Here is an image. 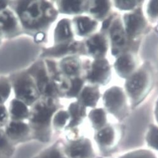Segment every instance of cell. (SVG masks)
I'll use <instances>...</instances> for the list:
<instances>
[{"label": "cell", "instance_id": "obj_1", "mask_svg": "<svg viewBox=\"0 0 158 158\" xmlns=\"http://www.w3.org/2000/svg\"><path fill=\"white\" fill-rule=\"evenodd\" d=\"M15 5L14 8L23 25L28 29L37 28L45 23L42 14V7L45 2H10Z\"/></svg>", "mask_w": 158, "mask_h": 158}, {"label": "cell", "instance_id": "obj_2", "mask_svg": "<svg viewBox=\"0 0 158 158\" xmlns=\"http://www.w3.org/2000/svg\"><path fill=\"white\" fill-rule=\"evenodd\" d=\"M13 85L16 99L25 104H31L38 97V92L33 82L27 75H16L11 78L10 81Z\"/></svg>", "mask_w": 158, "mask_h": 158}, {"label": "cell", "instance_id": "obj_3", "mask_svg": "<svg viewBox=\"0 0 158 158\" xmlns=\"http://www.w3.org/2000/svg\"><path fill=\"white\" fill-rule=\"evenodd\" d=\"M0 30L5 38L16 36L19 30L17 18L14 13L6 8L0 13Z\"/></svg>", "mask_w": 158, "mask_h": 158}, {"label": "cell", "instance_id": "obj_4", "mask_svg": "<svg viewBox=\"0 0 158 158\" xmlns=\"http://www.w3.org/2000/svg\"><path fill=\"white\" fill-rule=\"evenodd\" d=\"M106 107L114 114H118L123 110L125 98L121 89L114 87L108 90L104 97Z\"/></svg>", "mask_w": 158, "mask_h": 158}, {"label": "cell", "instance_id": "obj_5", "mask_svg": "<svg viewBox=\"0 0 158 158\" xmlns=\"http://www.w3.org/2000/svg\"><path fill=\"white\" fill-rule=\"evenodd\" d=\"M148 76L143 71L135 73L130 78L126 84L129 94L134 98L139 97L146 90L148 85Z\"/></svg>", "mask_w": 158, "mask_h": 158}, {"label": "cell", "instance_id": "obj_6", "mask_svg": "<svg viewBox=\"0 0 158 158\" xmlns=\"http://www.w3.org/2000/svg\"><path fill=\"white\" fill-rule=\"evenodd\" d=\"M55 108L45 103H39L35 106L32 112L31 121L35 125L44 126L49 123Z\"/></svg>", "mask_w": 158, "mask_h": 158}, {"label": "cell", "instance_id": "obj_7", "mask_svg": "<svg viewBox=\"0 0 158 158\" xmlns=\"http://www.w3.org/2000/svg\"><path fill=\"white\" fill-rule=\"evenodd\" d=\"M110 76V68L105 60H97L92 64V70L88 75V79L93 82L104 84Z\"/></svg>", "mask_w": 158, "mask_h": 158}, {"label": "cell", "instance_id": "obj_8", "mask_svg": "<svg viewBox=\"0 0 158 158\" xmlns=\"http://www.w3.org/2000/svg\"><path fill=\"white\" fill-rule=\"evenodd\" d=\"M127 33L132 36L141 32L145 27V20L139 12L126 15L124 17Z\"/></svg>", "mask_w": 158, "mask_h": 158}, {"label": "cell", "instance_id": "obj_9", "mask_svg": "<svg viewBox=\"0 0 158 158\" xmlns=\"http://www.w3.org/2000/svg\"><path fill=\"white\" fill-rule=\"evenodd\" d=\"M89 52L95 56L104 55L107 50L106 42L101 35H95L87 42Z\"/></svg>", "mask_w": 158, "mask_h": 158}, {"label": "cell", "instance_id": "obj_10", "mask_svg": "<svg viewBox=\"0 0 158 158\" xmlns=\"http://www.w3.org/2000/svg\"><path fill=\"white\" fill-rule=\"evenodd\" d=\"M8 114L15 121H17L28 117L29 112L26 104L16 98L10 103Z\"/></svg>", "mask_w": 158, "mask_h": 158}, {"label": "cell", "instance_id": "obj_11", "mask_svg": "<svg viewBox=\"0 0 158 158\" xmlns=\"http://www.w3.org/2000/svg\"><path fill=\"white\" fill-rule=\"evenodd\" d=\"M31 73L36 78L40 90L47 94L52 93V87L48 83V78L43 68L37 67V69H34L32 70Z\"/></svg>", "mask_w": 158, "mask_h": 158}, {"label": "cell", "instance_id": "obj_12", "mask_svg": "<svg viewBox=\"0 0 158 158\" xmlns=\"http://www.w3.org/2000/svg\"><path fill=\"white\" fill-rule=\"evenodd\" d=\"M134 68V63L130 55H123L115 63V69L118 74L124 77L129 76Z\"/></svg>", "mask_w": 158, "mask_h": 158}, {"label": "cell", "instance_id": "obj_13", "mask_svg": "<svg viewBox=\"0 0 158 158\" xmlns=\"http://www.w3.org/2000/svg\"><path fill=\"white\" fill-rule=\"evenodd\" d=\"M92 153L91 147L87 141H79L73 144L70 148L72 158H86Z\"/></svg>", "mask_w": 158, "mask_h": 158}, {"label": "cell", "instance_id": "obj_14", "mask_svg": "<svg viewBox=\"0 0 158 158\" xmlns=\"http://www.w3.org/2000/svg\"><path fill=\"white\" fill-rule=\"evenodd\" d=\"M98 91L97 88L87 87L84 89L81 95V101L87 106L94 107L98 99Z\"/></svg>", "mask_w": 158, "mask_h": 158}, {"label": "cell", "instance_id": "obj_15", "mask_svg": "<svg viewBox=\"0 0 158 158\" xmlns=\"http://www.w3.org/2000/svg\"><path fill=\"white\" fill-rule=\"evenodd\" d=\"M72 36L70 24L69 20L63 19L58 23L55 34V38L56 42H61L70 38Z\"/></svg>", "mask_w": 158, "mask_h": 158}, {"label": "cell", "instance_id": "obj_16", "mask_svg": "<svg viewBox=\"0 0 158 158\" xmlns=\"http://www.w3.org/2000/svg\"><path fill=\"white\" fill-rule=\"evenodd\" d=\"M70 112L72 115V121L69 126L73 127L80 123L85 114V107L79 103L75 102L71 104L69 108Z\"/></svg>", "mask_w": 158, "mask_h": 158}, {"label": "cell", "instance_id": "obj_17", "mask_svg": "<svg viewBox=\"0 0 158 158\" xmlns=\"http://www.w3.org/2000/svg\"><path fill=\"white\" fill-rule=\"evenodd\" d=\"M97 23L87 17H78L77 18V25L78 34L84 35L94 29Z\"/></svg>", "mask_w": 158, "mask_h": 158}, {"label": "cell", "instance_id": "obj_18", "mask_svg": "<svg viewBox=\"0 0 158 158\" xmlns=\"http://www.w3.org/2000/svg\"><path fill=\"white\" fill-rule=\"evenodd\" d=\"M28 130V126L23 123L12 121L8 125L7 133L12 137H19L24 135Z\"/></svg>", "mask_w": 158, "mask_h": 158}, {"label": "cell", "instance_id": "obj_19", "mask_svg": "<svg viewBox=\"0 0 158 158\" xmlns=\"http://www.w3.org/2000/svg\"><path fill=\"white\" fill-rule=\"evenodd\" d=\"M112 42L116 45L121 46L125 42V35L121 24L115 22L111 30Z\"/></svg>", "mask_w": 158, "mask_h": 158}, {"label": "cell", "instance_id": "obj_20", "mask_svg": "<svg viewBox=\"0 0 158 158\" xmlns=\"http://www.w3.org/2000/svg\"><path fill=\"white\" fill-rule=\"evenodd\" d=\"M11 85L7 77H0V105L7 101L10 94Z\"/></svg>", "mask_w": 158, "mask_h": 158}, {"label": "cell", "instance_id": "obj_21", "mask_svg": "<svg viewBox=\"0 0 158 158\" xmlns=\"http://www.w3.org/2000/svg\"><path fill=\"white\" fill-rule=\"evenodd\" d=\"M84 2L81 1H64L61 2L62 10L67 13H77L82 10Z\"/></svg>", "mask_w": 158, "mask_h": 158}, {"label": "cell", "instance_id": "obj_22", "mask_svg": "<svg viewBox=\"0 0 158 158\" xmlns=\"http://www.w3.org/2000/svg\"><path fill=\"white\" fill-rule=\"evenodd\" d=\"M90 118L93 125L96 128L102 127L106 123V118L105 112L102 109H96L90 113Z\"/></svg>", "mask_w": 158, "mask_h": 158}, {"label": "cell", "instance_id": "obj_23", "mask_svg": "<svg viewBox=\"0 0 158 158\" xmlns=\"http://www.w3.org/2000/svg\"><path fill=\"white\" fill-rule=\"evenodd\" d=\"M62 67L68 75L76 74L79 69V63L73 58H68L62 62Z\"/></svg>", "mask_w": 158, "mask_h": 158}, {"label": "cell", "instance_id": "obj_24", "mask_svg": "<svg viewBox=\"0 0 158 158\" xmlns=\"http://www.w3.org/2000/svg\"><path fill=\"white\" fill-rule=\"evenodd\" d=\"M92 3L94 6L91 8L90 11L97 17L104 16L109 8V3L106 1H95Z\"/></svg>", "mask_w": 158, "mask_h": 158}, {"label": "cell", "instance_id": "obj_25", "mask_svg": "<svg viewBox=\"0 0 158 158\" xmlns=\"http://www.w3.org/2000/svg\"><path fill=\"white\" fill-rule=\"evenodd\" d=\"M98 141L102 144H109L113 139V131L111 128H106L98 132L97 135Z\"/></svg>", "mask_w": 158, "mask_h": 158}, {"label": "cell", "instance_id": "obj_26", "mask_svg": "<svg viewBox=\"0 0 158 158\" xmlns=\"http://www.w3.org/2000/svg\"><path fill=\"white\" fill-rule=\"evenodd\" d=\"M69 115L65 111L59 112L54 118V124L58 127L63 126L67 122Z\"/></svg>", "mask_w": 158, "mask_h": 158}, {"label": "cell", "instance_id": "obj_27", "mask_svg": "<svg viewBox=\"0 0 158 158\" xmlns=\"http://www.w3.org/2000/svg\"><path fill=\"white\" fill-rule=\"evenodd\" d=\"M83 82L78 78H76L75 80L73 81L72 83V87L68 93V95L70 97H74L77 95L78 92L81 89V87L82 86Z\"/></svg>", "mask_w": 158, "mask_h": 158}, {"label": "cell", "instance_id": "obj_28", "mask_svg": "<svg viewBox=\"0 0 158 158\" xmlns=\"http://www.w3.org/2000/svg\"><path fill=\"white\" fill-rule=\"evenodd\" d=\"M148 141L151 146H152L155 148H157V132L156 127H152V128L151 129L148 136Z\"/></svg>", "mask_w": 158, "mask_h": 158}, {"label": "cell", "instance_id": "obj_29", "mask_svg": "<svg viewBox=\"0 0 158 158\" xmlns=\"http://www.w3.org/2000/svg\"><path fill=\"white\" fill-rule=\"evenodd\" d=\"M117 6L123 10H129L132 8L137 4L135 1H117L115 2Z\"/></svg>", "mask_w": 158, "mask_h": 158}, {"label": "cell", "instance_id": "obj_30", "mask_svg": "<svg viewBox=\"0 0 158 158\" xmlns=\"http://www.w3.org/2000/svg\"><path fill=\"white\" fill-rule=\"evenodd\" d=\"M69 47L67 45H62L58 46L57 47L53 48L52 50H50L47 52L48 54L54 55H59L61 54H64L68 52Z\"/></svg>", "mask_w": 158, "mask_h": 158}, {"label": "cell", "instance_id": "obj_31", "mask_svg": "<svg viewBox=\"0 0 158 158\" xmlns=\"http://www.w3.org/2000/svg\"><path fill=\"white\" fill-rule=\"evenodd\" d=\"M8 112L3 105H0V124L5 123L8 118Z\"/></svg>", "mask_w": 158, "mask_h": 158}, {"label": "cell", "instance_id": "obj_32", "mask_svg": "<svg viewBox=\"0 0 158 158\" xmlns=\"http://www.w3.org/2000/svg\"><path fill=\"white\" fill-rule=\"evenodd\" d=\"M124 158H154L151 154L147 152H136V154H129Z\"/></svg>", "mask_w": 158, "mask_h": 158}, {"label": "cell", "instance_id": "obj_33", "mask_svg": "<svg viewBox=\"0 0 158 158\" xmlns=\"http://www.w3.org/2000/svg\"><path fill=\"white\" fill-rule=\"evenodd\" d=\"M157 2L154 1V2H151L149 5L148 12L151 16L156 17L157 16Z\"/></svg>", "mask_w": 158, "mask_h": 158}, {"label": "cell", "instance_id": "obj_34", "mask_svg": "<svg viewBox=\"0 0 158 158\" xmlns=\"http://www.w3.org/2000/svg\"><path fill=\"white\" fill-rule=\"evenodd\" d=\"M44 158H62V157L57 151L52 150L47 154Z\"/></svg>", "mask_w": 158, "mask_h": 158}, {"label": "cell", "instance_id": "obj_35", "mask_svg": "<svg viewBox=\"0 0 158 158\" xmlns=\"http://www.w3.org/2000/svg\"><path fill=\"white\" fill-rule=\"evenodd\" d=\"M9 2L6 1H0V13L7 8Z\"/></svg>", "mask_w": 158, "mask_h": 158}, {"label": "cell", "instance_id": "obj_36", "mask_svg": "<svg viewBox=\"0 0 158 158\" xmlns=\"http://www.w3.org/2000/svg\"><path fill=\"white\" fill-rule=\"evenodd\" d=\"M5 144V139L3 134L0 132V147H2Z\"/></svg>", "mask_w": 158, "mask_h": 158}, {"label": "cell", "instance_id": "obj_37", "mask_svg": "<svg viewBox=\"0 0 158 158\" xmlns=\"http://www.w3.org/2000/svg\"><path fill=\"white\" fill-rule=\"evenodd\" d=\"M44 38V34L40 33L37 34V35L36 36V40L37 41H42Z\"/></svg>", "mask_w": 158, "mask_h": 158}, {"label": "cell", "instance_id": "obj_38", "mask_svg": "<svg viewBox=\"0 0 158 158\" xmlns=\"http://www.w3.org/2000/svg\"><path fill=\"white\" fill-rule=\"evenodd\" d=\"M109 23H110V19H108V20L105 21V22H104V23H103V28H107V27L109 26Z\"/></svg>", "mask_w": 158, "mask_h": 158}, {"label": "cell", "instance_id": "obj_39", "mask_svg": "<svg viewBox=\"0 0 158 158\" xmlns=\"http://www.w3.org/2000/svg\"><path fill=\"white\" fill-rule=\"evenodd\" d=\"M2 37H3V34H2V31H1V30H0V44H1V42H2Z\"/></svg>", "mask_w": 158, "mask_h": 158}]
</instances>
